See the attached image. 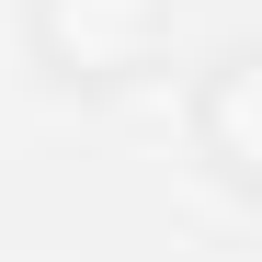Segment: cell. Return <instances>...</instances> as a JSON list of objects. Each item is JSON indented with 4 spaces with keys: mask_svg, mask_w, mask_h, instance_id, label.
<instances>
[{
    "mask_svg": "<svg viewBox=\"0 0 262 262\" xmlns=\"http://www.w3.org/2000/svg\"><path fill=\"white\" fill-rule=\"evenodd\" d=\"M34 34H46V57L69 80H125V69H148V46H160V0H46Z\"/></svg>",
    "mask_w": 262,
    "mask_h": 262,
    "instance_id": "1",
    "label": "cell"
}]
</instances>
